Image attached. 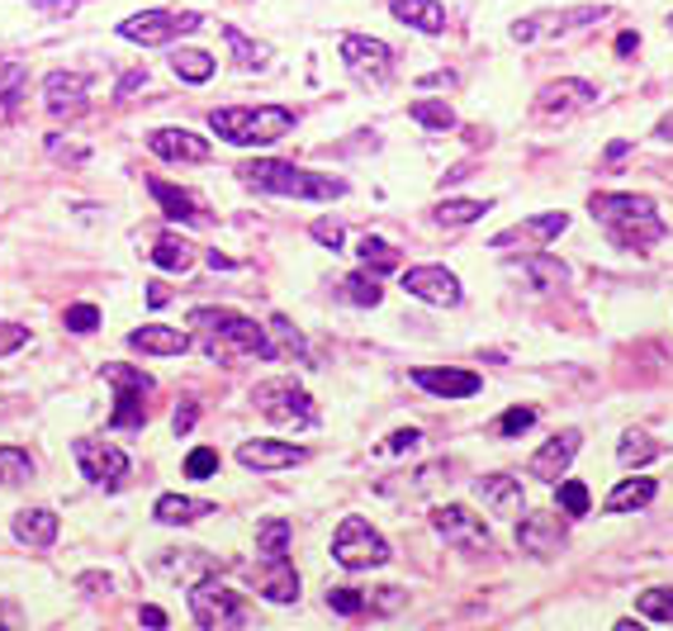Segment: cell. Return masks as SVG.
<instances>
[{"label": "cell", "instance_id": "cell-1", "mask_svg": "<svg viewBox=\"0 0 673 631\" xmlns=\"http://www.w3.org/2000/svg\"><path fill=\"white\" fill-rule=\"evenodd\" d=\"M588 210L607 233H612V243L627 252H640V247L664 238V218L654 214V200H645V195H607L602 191L588 200Z\"/></svg>", "mask_w": 673, "mask_h": 631}, {"label": "cell", "instance_id": "cell-2", "mask_svg": "<svg viewBox=\"0 0 673 631\" xmlns=\"http://www.w3.org/2000/svg\"><path fill=\"white\" fill-rule=\"evenodd\" d=\"M210 129L233 148H270L295 129L290 105H223L210 115Z\"/></svg>", "mask_w": 673, "mask_h": 631}, {"label": "cell", "instance_id": "cell-3", "mask_svg": "<svg viewBox=\"0 0 673 631\" xmlns=\"http://www.w3.org/2000/svg\"><path fill=\"white\" fill-rule=\"evenodd\" d=\"M190 328H204V352H210L214 361H223V352L228 346H237V352L247 356H261V361H276V342H270V333L256 319H247V313H233V309H190Z\"/></svg>", "mask_w": 673, "mask_h": 631}, {"label": "cell", "instance_id": "cell-4", "mask_svg": "<svg viewBox=\"0 0 673 631\" xmlns=\"http://www.w3.org/2000/svg\"><path fill=\"white\" fill-rule=\"evenodd\" d=\"M237 177L256 185V191L290 195V200H342L346 195L342 177H318V171H303L295 162H276V157H256V162H247Z\"/></svg>", "mask_w": 673, "mask_h": 631}, {"label": "cell", "instance_id": "cell-5", "mask_svg": "<svg viewBox=\"0 0 673 631\" xmlns=\"http://www.w3.org/2000/svg\"><path fill=\"white\" fill-rule=\"evenodd\" d=\"M105 381L115 385V414H109V428L138 432L142 423H148V394L157 389V381L138 366H119V361L105 366Z\"/></svg>", "mask_w": 673, "mask_h": 631}, {"label": "cell", "instance_id": "cell-6", "mask_svg": "<svg viewBox=\"0 0 673 631\" xmlns=\"http://www.w3.org/2000/svg\"><path fill=\"white\" fill-rule=\"evenodd\" d=\"M190 618H195L204 631H233V627H247L252 612L243 603V593H233L228 584H218L214 575L190 584Z\"/></svg>", "mask_w": 673, "mask_h": 631}, {"label": "cell", "instance_id": "cell-7", "mask_svg": "<svg viewBox=\"0 0 673 631\" xmlns=\"http://www.w3.org/2000/svg\"><path fill=\"white\" fill-rule=\"evenodd\" d=\"M332 560L342 570H375L389 560V542L365 517H342V527L332 532Z\"/></svg>", "mask_w": 673, "mask_h": 631}, {"label": "cell", "instance_id": "cell-8", "mask_svg": "<svg viewBox=\"0 0 673 631\" xmlns=\"http://www.w3.org/2000/svg\"><path fill=\"white\" fill-rule=\"evenodd\" d=\"M200 24L204 20L195 10H185V14H175V10H138V14H128V20L119 24V39L142 43V49H162V43L181 39V34H195Z\"/></svg>", "mask_w": 673, "mask_h": 631}, {"label": "cell", "instance_id": "cell-9", "mask_svg": "<svg viewBox=\"0 0 673 631\" xmlns=\"http://www.w3.org/2000/svg\"><path fill=\"white\" fill-rule=\"evenodd\" d=\"M431 527H437V536L446 546L464 550V556H489L493 550V536L484 527V517H474L464 503H446V509L431 513Z\"/></svg>", "mask_w": 673, "mask_h": 631}, {"label": "cell", "instance_id": "cell-10", "mask_svg": "<svg viewBox=\"0 0 673 631\" xmlns=\"http://www.w3.org/2000/svg\"><path fill=\"white\" fill-rule=\"evenodd\" d=\"M252 404L261 408L270 423H299V428H309V423H313V399L295 381H266V385H256L252 389Z\"/></svg>", "mask_w": 673, "mask_h": 631}, {"label": "cell", "instance_id": "cell-11", "mask_svg": "<svg viewBox=\"0 0 673 631\" xmlns=\"http://www.w3.org/2000/svg\"><path fill=\"white\" fill-rule=\"evenodd\" d=\"M72 456H76V466H82V475L90 484H105V489H119L124 475H128V456L115 447V441H72Z\"/></svg>", "mask_w": 673, "mask_h": 631}, {"label": "cell", "instance_id": "cell-12", "mask_svg": "<svg viewBox=\"0 0 673 631\" xmlns=\"http://www.w3.org/2000/svg\"><path fill=\"white\" fill-rule=\"evenodd\" d=\"M404 290L413 299H423V304H437V309H456L460 299H464L456 271H446V266H408V271H404Z\"/></svg>", "mask_w": 673, "mask_h": 631}, {"label": "cell", "instance_id": "cell-13", "mask_svg": "<svg viewBox=\"0 0 673 631\" xmlns=\"http://www.w3.org/2000/svg\"><path fill=\"white\" fill-rule=\"evenodd\" d=\"M342 62H346V72L361 76V82H384V76H389V62H394V49L384 39H371V34H346L342 39Z\"/></svg>", "mask_w": 673, "mask_h": 631}, {"label": "cell", "instance_id": "cell-14", "mask_svg": "<svg viewBox=\"0 0 673 631\" xmlns=\"http://www.w3.org/2000/svg\"><path fill=\"white\" fill-rule=\"evenodd\" d=\"M569 542V532H565V517H555V513H526L522 523H517V546L526 550V556H559Z\"/></svg>", "mask_w": 673, "mask_h": 631}, {"label": "cell", "instance_id": "cell-15", "mask_svg": "<svg viewBox=\"0 0 673 631\" xmlns=\"http://www.w3.org/2000/svg\"><path fill=\"white\" fill-rule=\"evenodd\" d=\"M86 90H90V76L86 72H47L43 76V105H47V115L76 119L86 109Z\"/></svg>", "mask_w": 673, "mask_h": 631}, {"label": "cell", "instance_id": "cell-16", "mask_svg": "<svg viewBox=\"0 0 673 631\" xmlns=\"http://www.w3.org/2000/svg\"><path fill=\"white\" fill-rule=\"evenodd\" d=\"M579 432H559V437H551L546 441V447H541L536 456H532V461H526V475H532V480H546V484H555L559 475H565V470H569V461H574V456H579Z\"/></svg>", "mask_w": 673, "mask_h": 631}, {"label": "cell", "instance_id": "cell-17", "mask_svg": "<svg viewBox=\"0 0 673 631\" xmlns=\"http://www.w3.org/2000/svg\"><path fill=\"white\" fill-rule=\"evenodd\" d=\"M565 228H569V214H532V218H522V224L493 233V247H512V243H522V247H546V243L559 238Z\"/></svg>", "mask_w": 673, "mask_h": 631}, {"label": "cell", "instance_id": "cell-18", "mask_svg": "<svg viewBox=\"0 0 673 631\" xmlns=\"http://www.w3.org/2000/svg\"><path fill=\"white\" fill-rule=\"evenodd\" d=\"M413 385L427 389V394H437V399H470V394H479V375L474 371H456V366H423V371H413Z\"/></svg>", "mask_w": 673, "mask_h": 631}, {"label": "cell", "instance_id": "cell-19", "mask_svg": "<svg viewBox=\"0 0 673 631\" xmlns=\"http://www.w3.org/2000/svg\"><path fill=\"white\" fill-rule=\"evenodd\" d=\"M148 148L162 157V162H210V138H200L190 129H152Z\"/></svg>", "mask_w": 673, "mask_h": 631}, {"label": "cell", "instance_id": "cell-20", "mask_svg": "<svg viewBox=\"0 0 673 631\" xmlns=\"http://www.w3.org/2000/svg\"><path fill=\"white\" fill-rule=\"evenodd\" d=\"M303 447H295V441H270V437H256V441H243L237 447V461H243L247 470H285V466H299L303 461Z\"/></svg>", "mask_w": 673, "mask_h": 631}, {"label": "cell", "instance_id": "cell-21", "mask_svg": "<svg viewBox=\"0 0 673 631\" xmlns=\"http://www.w3.org/2000/svg\"><path fill=\"white\" fill-rule=\"evenodd\" d=\"M592 100H598V90H592L588 82H579V76H565V82L541 86L536 109H541V115H574V109H588Z\"/></svg>", "mask_w": 673, "mask_h": 631}, {"label": "cell", "instance_id": "cell-22", "mask_svg": "<svg viewBox=\"0 0 673 631\" xmlns=\"http://www.w3.org/2000/svg\"><path fill=\"white\" fill-rule=\"evenodd\" d=\"M252 584H256V593L270 598V603H295V598H299V575H295L290 556L261 560V565L252 570Z\"/></svg>", "mask_w": 673, "mask_h": 631}, {"label": "cell", "instance_id": "cell-23", "mask_svg": "<svg viewBox=\"0 0 673 631\" xmlns=\"http://www.w3.org/2000/svg\"><path fill=\"white\" fill-rule=\"evenodd\" d=\"M223 565H228V560L210 556V550H162V556H157V570L171 575V579H185V584L210 579V575L223 570Z\"/></svg>", "mask_w": 673, "mask_h": 631}, {"label": "cell", "instance_id": "cell-24", "mask_svg": "<svg viewBox=\"0 0 673 631\" xmlns=\"http://www.w3.org/2000/svg\"><path fill=\"white\" fill-rule=\"evenodd\" d=\"M10 532H14V542H20V546L47 550V546L57 542V532H62V517L53 509H20V513H14V523H10Z\"/></svg>", "mask_w": 673, "mask_h": 631}, {"label": "cell", "instance_id": "cell-25", "mask_svg": "<svg viewBox=\"0 0 673 631\" xmlns=\"http://www.w3.org/2000/svg\"><path fill=\"white\" fill-rule=\"evenodd\" d=\"M128 346L148 352V356H181V352H190V333L185 328H167V323H142L128 333Z\"/></svg>", "mask_w": 673, "mask_h": 631}, {"label": "cell", "instance_id": "cell-26", "mask_svg": "<svg viewBox=\"0 0 673 631\" xmlns=\"http://www.w3.org/2000/svg\"><path fill=\"white\" fill-rule=\"evenodd\" d=\"M474 494L493 517H517L522 513V480H512V475H484L474 484Z\"/></svg>", "mask_w": 673, "mask_h": 631}, {"label": "cell", "instance_id": "cell-27", "mask_svg": "<svg viewBox=\"0 0 673 631\" xmlns=\"http://www.w3.org/2000/svg\"><path fill=\"white\" fill-rule=\"evenodd\" d=\"M210 513H214L210 499H190V494H162L157 499V509H152V517L162 527H190V523H200V517H210Z\"/></svg>", "mask_w": 673, "mask_h": 631}, {"label": "cell", "instance_id": "cell-28", "mask_svg": "<svg viewBox=\"0 0 673 631\" xmlns=\"http://www.w3.org/2000/svg\"><path fill=\"white\" fill-rule=\"evenodd\" d=\"M389 10H394V20L413 24L418 34H441L446 29V6L441 0H389Z\"/></svg>", "mask_w": 673, "mask_h": 631}, {"label": "cell", "instance_id": "cell-29", "mask_svg": "<svg viewBox=\"0 0 673 631\" xmlns=\"http://www.w3.org/2000/svg\"><path fill=\"white\" fill-rule=\"evenodd\" d=\"M148 191H152L157 204H162V214L175 218V224H204V210L190 191H175V185H167V181H148Z\"/></svg>", "mask_w": 673, "mask_h": 631}, {"label": "cell", "instance_id": "cell-30", "mask_svg": "<svg viewBox=\"0 0 673 631\" xmlns=\"http://www.w3.org/2000/svg\"><path fill=\"white\" fill-rule=\"evenodd\" d=\"M517 271L526 276V286H532V290H559L569 280V266L559 261V257H551V252H532Z\"/></svg>", "mask_w": 673, "mask_h": 631}, {"label": "cell", "instance_id": "cell-31", "mask_svg": "<svg viewBox=\"0 0 673 631\" xmlns=\"http://www.w3.org/2000/svg\"><path fill=\"white\" fill-rule=\"evenodd\" d=\"M660 494V484L645 480V475H635V480H621L612 494H607V513H631V509H645V503Z\"/></svg>", "mask_w": 673, "mask_h": 631}, {"label": "cell", "instance_id": "cell-32", "mask_svg": "<svg viewBox=\"0 0 673 631\" xmlns=\"http://www.w3.org/2000/svg\"><path fill=\"white\" fill-rule=\"evenodd\" d=\"M223 39H228V49H233V62L237 67H247V72H261L266 62H270V49L266 43H256V39H247L237 24H228L223 29Z\"/></svg>", "mask_w": 673, "mask_h": 631}, {"label": "cell", "instance_id": "cell-33", "mask_svg": "<svg viewBox=\"0 0 673 631\" xmlns=\"http://www.w3.org/2000/svg\"><path fill=\"white\" fill-rule=\"evenodd\" d=\"M256 556L261 560L290 556V523H285V517H266V523L256 527Z\"/></svg>", "mask_w": 673, "mask_h": 631}, {"label": "cell", "instance_id": "cell-34", "mask_svg": "<svg viewBox=\"0 0 673 631\" xmlns=\"http://www.w3.org/2000/svg\"><path fill=\"white\" fill-rule=\"evenodd\" d=\"M24 90H29V67L20 57H0V105L14 109L24 100Z\"/></svg>", "mask_w": 673, "mask_h": 631}, {"label": "cell", "instance_id": "cell-35", "mask_svg": "<svg viewBox=\"0 0 673 631\" xmlns=\"http://www.w3.org/2000/svg\"><path fill=\"white\" fill-rule=\"evenodd\" d=\"M152 261L162 266V271H190L195 266V247H190L185 238H157V247H152Z\"/></svg>", "mask_w": 673, "mask_h": 631}, {"label": "cell", "instance_id": "cell-36", "mask_svg": "<svg viewBox=\"0 0 673 631\" xmlns=\"http://www.w3.org/2000/svg\"><path fill=\"white\" fill-rule=\"evenodd\" d=\"M479 214H489L484 200H441L437 210H431V218L446 224V228H464V224H474Z\"/></svg>", "mask_w": 673, "mask_h": 631}, {"label": "cell", "instance_id": "cell-37", "mask_svg": "<svg viewBox=\"0 0 673 631\" xmlns=\"http://www.w3.org/2000/svg\"><path fill=\"white\" fill-rule=\"evenodd\" d=\"M171 72L181 76V82H190V86H204L214 76V57L210 53H195V49H181L171 57Z\"/></svg>", "mask_w": 673, "mask_h": 631}, {"label": "cell", "instance_id": "cell-38", "mask_svg": "<svg viewBox=\"0 0 673 631\" xmlns=\"http://www.w3.org/2000/svg\"><path fill=\"white\" fill-rule=\"evenodd\" d=\"M408 115L418 119L423 129H437V133L456 129V109L446 105V100H413V105H408Z\"/></svg>", "mask_w": 673, "mask_h": 631}, {"label": "cell", "instance_id": "cell-39", "mask_svg": "<svg viewBox=\"0 0 673 631\" xmlns=\"http://www.w3.org/2000/svg\"><path fill=\"white\" fill-rule=\"evenodd\" d=\"M34 480V456L20 447H0V484H24Z\"/></svg>", "mask_w": 673, "mask_h": 631}, {"label": "cell", "instance_id": "cell-40", "mask_svg": "<svg viewBox=\"0 0 673 631\" xmlns=\"http://www.w3.org/2000/svg\"><path fill=\"white\" fill-rule=\"evenodd\" d=\"M617 456H621V466H645V461L660 456V441L645 437V432H627L621 437V447H617Z\"/></svg>", "mask_w": 673, "mask_h": 631}, {"label": "cell", "instance_id": "cell-41", "mask_svg": "<svg viewBox=\"0 0 673 631\" xmlns=\"http://www.w3.org/2000/svg\"><path fill=\"white\" fill-rule=\"evenodd\" d=\"M342 295L351 299V304H361V309H375L380 299H384V290H380V280L375 276H365V271H356V276H346L342 280Z\"/></svg>", "mask_w": 673, "mask_h": 631}, {"label": "cell", "instance_id": "cell-42", "mask_svg": "<svg viewBox=\"0 0 673 631\" xmlns=\"http://www.w3.org/2000/svg\"><path fill=\"white\" fill-rule=\"evenodd\" d=\"M356 257H361L365 266H371V271H394V266H398V252H394L389 243H384V238H371V233L361 238Z\"/></svg>", "mask_w": 673, "mask_h": 631}, {"label": "cell", "instance_id": "cell-43", "mask_svg": "<svg viewBox=\"0 0 673 631\" xmlns=\"http://www.w3.org/2000/svg\"><path fill=\"white\" fill-rule=\"evenodd\" d=\"M635 612L650 622H673V589H645L635 598Z\"/></svg>", "mask_w": 673, "mask_h": 631}, {"label": "cell", "instance_id": "cell-44", "mask_svg": "<svg viewBox=\"0 0 673 631\" xmlns=\"http://www.w3.org/2000/svg\"><path fill=\"white\" fill-rule=\"evenodd\" d=\"M328 608L342 612V618H361V612L371 608V593H361V589H328Z\"/></svg>", "mask_w": 673, "mask_h": 631}, {"label": "cell", "instance_id": "cell-45", "mask_svg": "<svg viewBox=\"0 0 673 631\" xmlns=\"http://www.w3.org/2000/svg\"><path fill=\"white\" fill-rule=\"evenodd\" d=\"M588 484H579V480H565L559 484V509H565V517H584L588 513Z\"/></svg>", "mask_w": 673, "mask_h": 631}, {"label": "cell", "instance_id": "cell-46", "mask_svg": "<svg viewBox=\"0 0 673 631\" xmlns=\"http://www.w3.org/2000/svg\"><path fill=\"white\" fill-rule=\"evenodd\" d=\"M185 475L190 480H210V475H218V451L214 447H195L185 456Z\"/></svg>", "mask_w": 673, "mask_h": 631}, {"label": "cell", "instance_id": "cell-47", "mask_svg": "<svg viewBox=\"0 0 673 631\" xmlns=\"http://www.w3.org/2000/svg\"><path fill=\"white\" fill-rule=\"evenodd\" d=\"M62 323H67L72 333H95V328H100V309L95 304H72L67 313H62Z\"/></svg>", "mask_w": 673, "mask_h": 631}, {"label": "cell", "instance_id": "cell-48", "mask_svg": "<svg viewBox=\"0 0 673 631\" xmlns=\"http://www.w3.org/2000/svg\"><path fill=\"white\" fill-rule=\"evenodd\" d=\"M536 423V408H526V404H517V408H508V414L499 418V432L503 437H522L526 428Z\"/></svg>", "mask_w": 673, "mask_h": 631}, {"label": "cell", "instance_id": "cell-49", "mask_svg": "<svg viewBox=\"0 0 673 631\" xmlns=\"http://www.w3.org/2000/svg\"><path fill=\"white\" fill-rule=\"evenodd\" d=\"M418 447H423V432H418V428H398L380 451H384V456H404V451H418Z\"/></svg>", "mask_w": 673, "mask_h": 631}, {"label": "cell", "instance_id": "cell-50", "mask_svg": "<svg viewBox=\"0 0 673 631\" xmlns=\"http://www.w3.org/2000/svg\"><path fill=\"white\" fill-rule=\"evenodd\" d=\"M313 233V243H323V247H342V238H346V233H342V224H336V218H318V224L309 228Z\"/></svg>", "mask_w": 673, "mask_h": 631}, {"label": "cell", "instance_id": "cell-51", "mask_svg": "<svg viewBox=\"0 0 673 631\" xmlns=\"http://www.w3.org/2000/svg\"><path fill=\"white\" fill-rule=\"evenodd\" d=\"M24 342H29V328H20V323H0V356L20 352Z\"/></svg>", "mask_w": 673, "mask_h": 631}, {"label": "cell", "instance_id": "cell-52", "mask_svg": "<svg viewBox=\"0 0 673 631\" xmlns=\"http://www.w3.org/2000/svg\"><path fill=\"white\" fill-rule=\"evenodd\" d=\"M195 418H200V408H195V399H185L181 408L171 414V428H175V437H185L190 428H195Z\"/></svg>", "mask_w": 673, "mask_h": 631}, {"label": "cell", "instance_id": "cell-53", "mask_svg": "<svg viewBox=\"0 0 673 631\" xmlns=\"http://www.w3.org/2000/svg\"><path fill=\"white\" fill-rule=\"evenodd\" d=\"M29 6L43 10V14H53V20H67V14H76L82 0H29Z\"/></svg>", "mask_w": 673, "mask_h": 631}, {"label": "cell", "instance_id": "cell-54", "mask_svg": "<svg viewBox=\"0 0 673 631\" xmlns=\"http://www.w3.org/2000/svg\"><path fill=\"white\" fill-rule=\"evenodd\" d=\"M270 333H276L285 346H290V352H299V356H303V338H299L295 328H290V319H270Z\"/></svg>", "mask_w": 673, "mask_h": 631}, {"label": "cell", "instance_id": "cell-55", "mask_svg": "<svg viewBox=\"0 0 673 631\" xmlns=\"http://www.w3.org/2000/svg\"><path fill=\"white\" fill-rule=\"evenodd\" d=\"M76 589H82L86 598H100V593L115 589V584H109V575H82V579H76Z\"/></svg>", "mask_w": 673, "mask_h": 631}, {"label": "cell", "instance_id": "cell-56", "mask_svg": "<svg viewBox=\"0 0 673 631\" xmlns=\"http://www.w3.org/2000/svg\"><path fill=\"white\" fill-rule=\"evenodd\" d=\"M142 86H148V72H128L124 82L115 86V100H128V96H133V90H142Z\"/></svg>", "mask_w": 673, "mask_h": 631}, {"label": "cell", "instance_id": "cell-57", "mask_svg": "<svg viewBox=\"0 0 673 631\" xmlns=\"http://www.w3.org/2000/svg\"><path fill=\"white\" fill-rule=\"evenodd\" d=\"M47 152H53V157H67V162H86V152H82V148H67L57 133H47Z\"/></svg>", "mask_w": 673, "mask_h": 631}, {"label": "cell", "instance_id": "cell-58", "mask_svg": "<svg viewBox=\"0 0 673 631\" xmlns=\"http://www.w3.org/2000/svg\"><path fill=\"white\" fill-rule=\"evenodd\" d=\"M0 627H24V612L14 603H6V598H0Z\"/></svg>", "mask_w": 673, "mask_h": 631}, {"label": "cell", "instance_id": "cell-59", "mask_svg": "<svg viewBox=\"0 0 673 631\" xmlns=\"http://www.w3.org/2000/svg\"><path fill=\"white\" fill-rule=\"evenodd\" d=\"M167 299H171V290L162 286V280H152V286H148V304H152V309H162Z\"/></svg>", "mask_w": 673, "mask_h": 631}, {"label": "cell", "instance_id": "cell-60", "mask_svg": "<svg viewBox=\"0 0 673 631\" xmlns=\"http://www.w3.org/2000/svg\"><path fill=\"white\" fill-rule=\"evenodd\" d=\"M138 618H142V622H148V627H167V612H162V608H152V603H148V608H142V612H138Z\"/></svg>", "mask_w": 673, "mask_h": 631}, {"label": "cell", "instance_id": "cell-61", "mask_svg": "<svg viewBox=\"0 0 673 631\" xmlns=\"http://www.w3.org/2000/svg\"><path fill=\"white\" fill-rule=\"evenodd\" d=\"M627 152H631V143H627V138H617V143H607V162H621Z\"/></svg>", "mask_w": 673, "mask_h": 631}, {"label": "cell", "instance_id": "cell-62", "mask_svg": "<svg viewBox=\"0 0 673 631\" xmlns=\"http://www.w3.org/2000/svg\"><path fill=\"white\" fill-rule=\"evenodd\" d=\"M635 49H640V39H635V34H621V39H617V53H621V57H631Z\"/></svg>", "mask_w": 673, "mask_h": 631}, {"label": "cell", "instance_id": "cell-63", "mask_svg": "<svg viewBox=\"0 0 673 631\" xmlns=\"http://www.w3.org/2000/svg\"><path fill=\"white\" fill-rule=\"evenodd\" d=\"M654 138H664V143H673V115H664L660 124H654Z\"/></svg>", "mask_w": 673, "mask_h": 631}, {"label": "cell", "instance_id": "cell-64", "mask_svg": "<svg viewBox=\"0 0 673 631\" xmlns=\"http://www.w3.org/2000/svg\"><path fill=\"white\" fill-rule=\"evenodd\" d=\"M669 29H673V14H669Z\"/></svg>", "mask_w": 673, "mask_h": 631}]
</instances>
